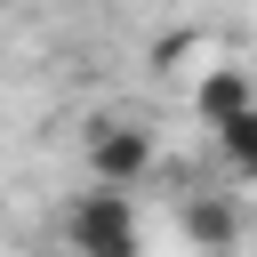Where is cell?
I'll return each mask as SVG.
<instances>
[{
	"mask_svg": "<svg viewBox=\"0 0 257 257\" xmlns=\"http://www.w3.org/2000/svg\"><path fill=\"white\" fill-rule=\"evenodd\" d=\"M217 145H225V161H233V177H257V112H241L233 128H217Z\"/></svg>",
	"mask_w": 257,
	"mask_h": 257,
	"instance_id": "5b68a950",
	"label": "cell"
},
{
	"mask_svg": "<svg viewBox=\"0 0 257 257\" xmlns=\"http://www.w3.org/2000/svg\"><path fill=\"white\" fill-rule=\"evenodd\" d=\"M153 169V137L137 120H96L88 128V177L112 185V193H137V177Z\"/></svg>",
	"mask_w": 257,
	"mask_h": 257,
	"instance_id": "7a4b0ae2",
	"label": "cell"
},
{
	"mask_svg": "<svg viewBox=\"0 0 257 257\" xmlns=\"http://www.w3.org/2000/svg\"><path fill=\"white\" fill-rule=\"evenodd\" d=\"M241 112H257V80H249V64H217V72L193 80V120H201V128H233Z\"/></svg>",
	"mask_w": 257,
	"mask_h": 257,
	"instance_id": "3957f363",
	"label": "cell"
},
{
	"mask_svg": "<svg viewBox=\"0 0 257 257\" xmlns=\"http://www.w3.org/2000/svg\"><path fill=\"white\" fill-rule=\"evenodd\" d=\"M177 225H185V241H193L201 257H217V249H233V233H241V209H233L225 193H185Z\"/></svg>",
	"mask_w": 257,
	"mask_h": 257,
	"instance_id": "277c9868",
	"label": "cell"
},
{
	"mask_svg": "<svg viewBox=\"0 0 257 257\" xmlns=\"http://www.w3.org/2000/svg\"><path fill=\"white\" fill-rule=\"evenodd\" d=\"M64 257H145V225H137V193L88 185L64 209Z\"/></svg>",
	"mask_w": 257,
	"mask_h": 257,
	"instance_id": "6da1fadb",
	"label": "cell"
}]
</instances>
